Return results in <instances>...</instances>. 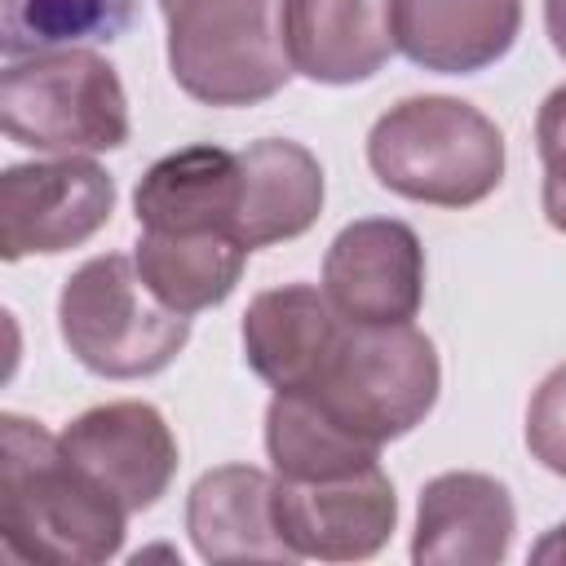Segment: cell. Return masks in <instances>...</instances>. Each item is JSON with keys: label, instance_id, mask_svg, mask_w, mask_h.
<instances>
[{"label": "cell", "instance_id": "obj_11", "mask_svg": "<svg viewBox=\"0 0 566 566\" xmlns=\"http://www.w3.org/2000/svg\"><path fill=\"white\" fill-rule=\"evenodd\" d=\"M517 531L513 495L500 478L451 469L424 482L416 504L411 562L416 566H495L509 557Z\"/></svg>", "mask_w": 566, "mask_h": 566}, {"label": "cell", "instance_id": "obj_20", "mask_svg": "<svg viewBox=\"0 0 566 566\" xmlns=\"http://www.w3.org/2000/svg\"><path fill=\"white\" fill-rule=\"evenodd\" d=\"M133 13L137 0H0V49L4 57H27L115 40Z\"/></svg>", "mask_w": 566, "mask_h": 566}, {"label": "cell", "instance_id": "obj_15", "mask_svg": "<svg viewBox=\"0 0 566 566\" xmlns=\"http://www.w3.org/2000/svg\"><path fill=\"white\" fill-rule=\"evenodd\" d=\"M186 531L203 562H296L274 522V473L217 464L186 495Z\"/></svg>", "mask_w": 566, "mask_h": 566}, {"label": "cell", "instance_id": "obj_3", "mask_svg": "<svg viewBox=\"0 0 566 566\" xmlns=\"http://www.w3.org/2000/svg\"><path fill=\"white\" fill-rule=\"evenodd\" d=\"M287 0H159L168 22V71L203 106H256L292 75Z\"/></svg>", "mask_w": 566, "mask_h": 566}, {"label": "cell", "instance_id": "obj_6", "mask_svg": "<svg viewBox=\"0 0 566 566\" xmlns=\"http://www.w3.org/2000/svg\"><path fill=\"white\" fill-rule=\"evenodd\" d=\"M0 128L44 155H102L128 142V97L115 66L75 44L9 57L0 75Z\"/></svg>", "mask_w": 566, "mask_h": 566}, {"label": "cell", "instance_id": "obj_10", "mask_svg": "<svg viewBox=\"0 0 566 566\" xmlns=\"http://www.w3.org/2000/svg\"><path fill=\"white\" fill-rule=\"evenodd\" d=\"M323 292L349 323H411L424 305V243L398 217L349 221L323 256Z\"/></svg>", "mask_w": 566, "mask_h": 566}, {"label": "cell", "instance_id": "obj_9", "mask_svg": "<svg viewBox=\"0 0 566 566\" xmlns=\"http://www.w3.org/2000/svg\"><path fill=\"white\" fill-rule=\"evenodd\" d=\"M62 451L124 509L146 513L177 478V438L159 407L119 398L80 411L62 433Z\"/></svg>", "mask_w": 566, "mask_h": 566}, {"label": "cell", "instance_id": "obj_4", "mask_svg": "<svg viewBox=\"0 0 566 566\" xmlns=\"http://www.w3.org/2000/svg\"><path fill=\"white\" fill-rule=\"evenodd\" d=\"M57 332L80 367L106 380L164 371L190 340V314L164 305L128 252L88 256L57 292Z\"/></svg>", "mask_w": 566, "mask_h": 566}, {"label": "cell", "instance_id": "obj_17", "mask_svg": "<svg viewBox=\"0 0 566 566\" xmlns=\"http://www.w3.org/2000/svg\"><path fill=\"white\" fill-rule=\"evenodd\" d=\"M239 168H243V203L234 234L248 252L301 239L318 221L327 181L314 150L287 137H261L239 150Z\"/></svg>", "mask_w": 566, "mask_h": 566}, {"label": "cell", "instance_id": "obj_16", "mask_svg": "<svg viewBox=\"0 0 566 566\" xmlns=\"http://www.w3.org/2000/svg\"><path fill=\"white\" fill-rule=\"evenodd\" d=\"M522 31V0H394L398 53L438 75L495 66Z\"/></svg>", "mask_w": 566, "mask_h": 566}, {"label": "cell", "instance_id": "obj_23", "mask_svg": "<svg viewBox=\"0 0 566 566\" xmlns=\"http://www.w3.org/2000/svg\"><path fill=\"white\" fill-rule=\"evenodd\" d=\"M544 31H548L557 57L566 62V0H544Z\"/></svg>", "mask_w": 566, "mask_h": 566}, {"label": "cell", "instance_id": "obj_18", "mask_svg": "<svg viewBox=\"0 0 566 566\" xmlns=\"http://www.w3.org/2000/svg\"><path fill=\"white\" fill-rule=\"evenodd\" d=\"M265 455L283 482H327L380 464V447L332 420L310 394L283 389L265 407Z\"/></svg>", "mask_w": 566, "mask_h": 566}, {"label": "cell", "instance_id": "obj_5", "mask_svg": "<svg viewBox=\"0 0 566 566\" xmlns=\"http://www.w3.org/2000/svg\"><path fill=\"white\" fill-rule=\"evenodd\" d=\"M442 389V363L433 340L416 323H349L314 376L310 394L332 420L371 447H385L433 411Z\"/></svg>", "mask_w": 566, "mask_h": 566}, {"label": "cell", "instance_id": "obj_12", "mask_svg": "<svg viewBox=\"0 0 566 566\" xmlns=\"http://www.w3.org/2000/svg\"><path fill=\"white\" fill-rule=\"evenodd\" d=\"M239 203H243L239 150L212 142H195L155 159L133 190L137 226L159 234H234Z\"/></svg>", "mask_w": 566, "mask_h": 566}, {"label": "cell", "instance_id": "obj_1", "mask_svg": "<svg viewBox=\"0 0 566 566\" xmlns=\"http://www.w3.org/2000/svg\"><path fill=\"white\" fill-rule=\"evenodd\" d=\"M128 513L18 411L0 416V539L31 566H97L124 548Z\"/></svg>", "mask_w": 566, "mask_h": 566}, {"label": "cell", "instance_id": "obj_21", "mask_svg": "<svg viewBox=\"0 0 566 566\" xmlns=\"http://www.w3.org/2000/svg\"><path fill=\"white\" fill-rule=\"evenodd\" d=\"M535 150L544 164V186H539V208L544 221L566 234V84H557L535 115Z\"/></svg>", "mask_w": 566, "mask_h": 566}, {"label": "cell", "instance_id": "obj_19", "mask_svg": "<svg viewBox=\"0 0 566 566\" xmlns=\"http://www.w3.org/2000/svg\"><path fill=\"white\" fill-rule=\"evenodd\" d=\"M142 279L150 292L172 305L177 314H199L221 301L243 279L248 248L234 234H159L142 230L137 252H133Z\"/></svg>", "mask_w": 566, "mask_h": 566}, {"label": "cell", "instance_id": "obj_22", "mask_svg": "<svg viewBox=\"0 0 566 566\" xmlns=\"http://www.w3.org/2000/svg\"><path fill=\"white\" fill-rule=\"evenodd\" d=\"M526 451L557 478H566V363L553 367L526 407Z\"/></svg>", "mask_w": 566, "mask_h": 566}, {"label": "cell", "instance_id": "obj_14", "mask_svg": "<svg viewBox=\"0 0 566 566\" xmlns=\"http://www.w3.org/2000/svg\"><path fill=\"white\" fill-rule=\"evenodd\" d=\"M287 53L314 84H363L394 53V0H287Z\"/></svg>", "mask_w": 566, "mask_h": 566}, {"label": "cell", "instance_id": "obj_8", "mask_svg": "<svg viewBox=\"0 0 566 566\" xmlns=\"http://www.w3.org/2000/svg\"><path fill=\"white\" fill-rule=\"evenodd\" d=\"M274 522L296 562H367L398 531V495L380 464L327 482L274 478Z\"/></svg>", "mask_w": 566, "mask_h": 566}, {"label": "cell", "instance_id": "obj_7", "mask_svg": "<svg viewBox=\"0 0 566 566\" xmlns=\"http://www.w3.org/2000/svg\"><path fill=\"white\" fill-rule=\"evenodd\" d=\"M115 212V177L93 155H53L0 172V256H57L88 243Z\"/></svg>", "mask_w": 566, "mask_h": 566}, {"label": "cell", "instance_id": "obj_13", "mask_svg": "<svg viewBox=\"0 0 566 566\" xmlns=\"http://www.w3.org/2000/svg\"><path fill=\"white\" fill-rule=\"evenodd\" d=\"M345 332L340 310L314 283L265 287L243 310V358L274 389H310Z\"/></svg>", "mask_w": 566, "mask_h": 566}, {"label": "cell", "instance_id": "obj_2", "mask_svg": "<svg viewBox=\"0 0 566 566\" xmlns=\"http://www.w3.org/2000/svg\"><path fill=\"white\" fill-rule=\"evenodd\" d=\"M367 164L385 190L411 203L473 208L504 181V133L473 102L420 93L371 124Z\"/></svg>", "mask_w": 566, "mask_h": 566}, {"label": "cell", "instance_id": "obj_24", "mask_svg": "<svg viewBox=\"0 0 566 566\" xmlns=\"http://www.w3.org/2000/svg\"><path fill=\"white\" fill-rule=\"evenodd\" d=\"M531 562H566V522H557V526L531 548Z\"/></svg>", "mask_w": 566, "mask_h": 566}]
</instances>
